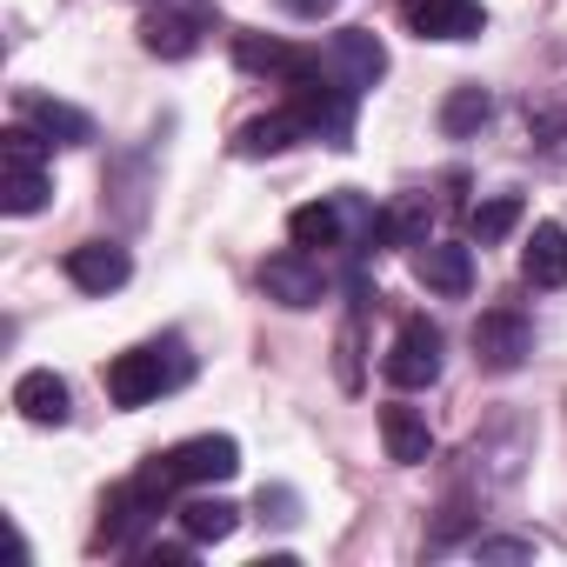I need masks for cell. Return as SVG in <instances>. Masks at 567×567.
Instances as JSON below:
<instances>
[{"instance_id":"6da1fadb","label":"cell","mask_w":567,"mask_h":567,"mask_svg":"<svg viewBox=\"0 0 567 567\" xmlns=\"http://www.w3.org/2000/svg\"><path fill=\"white\" fill-rule=\"evenodd\" d=\"M534 461V427L520 421V414H501L494 427H481L474 441H467V454H461V481H467V494H507L514 481H520V467Z\"/></svg>"},{"instance_id":"7a4b0ae2","label":"cell","mask_w":567,"mask_h":567,"mask_svg":"<svg viewBox=\"0 0 567 567\" xmlns=\"http://www.w3.org/2000/svg\"><path fill=\"white\" fill-rule=\"evenodd\" d=\"M48 194H54L48 141L34 127H8V134H0V207H8V214H41Z\"/></svg>"},{"instance_id":"3957f363","label":"cell","mask_w":567,"mask_h":567,"mask_svg":"<svg viewBox=\"0 0 567 567\" xmlns=\"http://www.w3.org/2000/svg\"><path fill=\"white\" fill-rule=\"evenodd\" d=\"M181 381H187V354L181 348H127L107 368V401L114 408H147V401H161Z\"/></svg>"},{"instance_id":"277c9868","label":"cell","mask_w":567,"mask_h":567,"mask_svg":"<svg viewBox=\"0 0 567 567\" xmlns=\"http://www.w3.org/2000/svg\"><path fill=\"white\" fill-rule=\"evenodd\" d=\"M527 354H534V321H527L520 308H487V315L474 321V368L514 374Z\"/></svg>"},{"instance_id":"5b68a950","label":"cell","mask_w":567,"mask_h":567,"mask_svg":"<svg viewBox=\"0 0 567 567\" xmlns=\"http://www.w3.org/2000/svg\"><path fill=\"white\" fill-rule=\"evenodd\" d=\"M260 288H267V301H280V308H321V295H328V274H321V260L308 254V247H288V254H267V267H260Z\"/></svg>"},{"instance_id":"8992f818","label":"cell","mask_w":567,"mask_h":567,"mask_svg":"<svg viewBox=\"0 0 567 567\" xmlns=\"http://www.w3.org/2000/svg\"><path fill=\"white\" fill-rule=\"evenodd\" d=\"M441 328L434 321H401V334H394V348H388V381L394 388H434L441 381Z\"/></svg>"},{"instance_id":"52a82bcc","label":"cell","mask_w":567,"mask_h":567,"mask_svg":"<svg viewBox=\"0 0 567 567\" xmlns=\"http://www.w3.org/2000/svg\"><path fill=\"white\" fill-rule=\"evenodd\" d=\"M161 461H167L174 481H187V487H214V481H234V474H240V441H234V434H194V441L167 447Z\"/></svg>"},{"instance_id":"ba28073f","label":"cell","mask_w":567,"mask_h":567,"mask_svg":"<svg viewBox=\"0 0 567 567\" xmlns=\"http://www.w3.org/2000/svg\"><path fill=\"white\" fill-rule=\"evenodd\" d=\"M401 21L421 34V41H474L487 28L481 0H401Z\"/></svg>"},{"instance_id":"9c48e42d","label":"cell","mask_w":567,"mask_h":567,"mask_svg":"<svg viewBox=\"0 0 567 567\" xmlns=\"http://www.w3.org/2000/svg\"><path fill=\"white\" fill-rule=\"evenodd\" d=\"M127 274H134V260H127V247H114V240H81V247H68V280L81 295H114V288H127Z\"/></svg>"},{"instance_id":"30bf717a","label":"cell","mask_w":567,"mask_h":567,"mask_svg":"<svg viewBox=\"0 0 567 567\" xmlns=\"http://www.w3.org/2000/svg\"><path fill=\"white\" fill-rule=\"evenodd\" d=\"M414 280L434 288V295H447V301H461L474 288V254L454 247V240H421L414 247Z\"/></svg>"},{"instance_id":"8fae6325","label":"cell","mask_w":567,"mask_h":567,"mask_svg":"<svg viewBox=\"0 0 567 567\" xmlns=\"http://www.w3.org/2000/svg\"><path fill=\"white\" fill-rule=\"evenodd\" d=\"M321 68L361 94V87H374V81L388 74V48H381L368 28H348V34H334V48H328V61H321Z\"/></svg>"},{"instance_id":"7c38bea8","label":"cell","mask_w":567,"mask_h":567,"mask_svg":"<svg viewBox=\"0 0 567 567\" xmlns=\"http://www.w3.org/2000/svg\"><path fill=\"white\" fill-rule=\"evenodd\" d=\"M14 408H21V421H34V427H68L74 394H68V381H61L54 368H28V374L14 381Z\"/></svg>"},{"instance_id":"4fadbf2b","label":"cell","mask_w":567,"mask_h":567,"mask_svg":"<svg viewBox=\"0 0 567 567\" xmlns=\"http://www.w3.org/2000/svg\"><path fill=\"white\" fill-rule=\"evenodd\" d=\"M295 141H315V127H308L295 107H280V114H260V121H247V127L234 134V154L260 161V154H288Z\"/></svg>"},{"instance_id":"5bb4252c","label":"cell","mask_w":567,"mask_h":567,"mask_svg":"<svg viewBox=\"0 0 567 567\" xmlns=\"http://www.w3.org/2000/svg\"><path fill=\"white\" fill-rule=\"evenodd\" d=\"M381 441H388V461H401V467H421L427 454H434V427H427V414L421 408H381Z\"/></svg>"},{"instance_id":"9a60e30c","label":"cell","mask_w":567,"mask_h":567,"mask_svg":"<svg viewBox=\"0 0 567 567\" xmlns=\"http://www.w3.org/2000/svg\"><path fill=\"white\" fill-rule=\"evenodd\" d=\"M21 114H28V121H34V134H41V141H54V147H81V141H94V121H87L81 107H68V101L21 94Z\"/></svg>"},{"instance_id":"2e32d148","label":"cell","mask_w":567,"mask_h":567,"mask_svg":"<svg viewBox=\"0 0 567 567\" xmlns=\"http://www.w3.org/2000/svg\"><path fill=\"white\" fill-rule=\"evenodd\" d=\"M520 274L534 280V288H567V227L560 220H540L527 254H520Z\"/></svg>"},{"instance_id":"e0dca14e","label":"cell","mask_w":567,"mask_h":567,"mask_svg":"<svg viewBox=\"0 0 567 567\" xmlns=\"http://www.w3.org/2000/svg\"><path fill=\"white\" fill-rule=\"evenodd\" d=\"M200 14H147L141 21V48L154 54V61H187L194 48H200Z\"/></svg>"},{"instance_id":"ac0fdd59","label":"cell","mask_w":567,"mask_h":567,"mask_svg":"<svg viewBox=\"0 0 567 567\" xmlns=\"http://www.w3.org/2000/svg\"><path fill=\"white\" fill-rule=\"evenodd\" d=\"M234 61H240L247 74H274L280 87H288V81L308 68V54H295L288 41H260V34H240V41H234Z\"/></svg>"},{"instance_id":"d6986e66","label":"cell","mask_w":567,"mask_h":567,"mask_svg":"<svg viewBox=\"0 0 567 567\" xmlns=\"http://www.w3.org/2000/svg\"><path fill=\"white\" fill-rule=\"evenodd\" d=\"M487 114H494V101H487V87H474V81H467V87H454V94L441 101V127H447L454 141H461V134H481V127H487Z\"/></svg>"},{"instance_id":"ffe728a7","label":"cell","mask_w":567,"mask_h":567,"mask_svg":"<svg viewBox=\"0 0 567 567\" xmlns=\"http://www.w3.org/2000/svg\"><path fill=\"white\" fill-rule=\"evenodd\" d=\"M181 527H187V534H194V540L207 547V540H227V534L240 527V507H234V501H214V494H207V501H187V507H181Z\"/></svg>"},{"instance_id":"44dd1931","label":"cell","mask_w":567,"mask_h":567,"mask_svg":"<svg viewBox=\"0 0 567 567\" xmlns=\"http://www.w3.org/2000/svg\"><path fill=\"white\" fill-rule=\"evenodd\" d=\"M427 220H434V207H427V194H408V200H394V207L381 214V240H401V247H421V240H427Z\"/></svg>"},{"instance_id":"7402d4cb","label":"cell","mask_w":567,"mask_h":567,"mask_svg":"<svg viewBox=\"0 0 567 567\" xmlns=\"http://www.w3.org/2000/svg\"><path fill=\"white\" fill-rule=\"evenodd\" d=\"M334 381L348 388V394H361L368 388V374H361V308L341 321V334H334Z\"/></svg>"},{"instance_id":"603a6c76","label":"cell","mask_w":567,"mask_h":567,"mask_svg":"<svg viewBox=\"0 0 567 567\" xmlns=\"http://www.w3.org/2000/svg\"><path fill=\"white\" fill-rule=\"evenodd\" d=\"M474 520H481V507H474V494L461 487V494H454V501L441 507V520H434V534H427V547H434V554H441V547H454V540H461V534H467Z\"/></svg>"},{"instance_id":"cb8c5ba5","label":"cell","mask_w":567,"mask_h":567,"mask_svg":"<svg viewBox=\"0 0 567 567\" xmlns=\"http://www.w3.org/2000/svg\"><path fill=\"white\" fill-rule=\"evenodd\" d=\"M514 220H520V200H514V194H494V200L474 207V240H501Z\"/></svg>"},{"instance_id":"d4e9b609","label":"cell","mask_w":567,"mask_h":567,"mask_svg":"<svg viewBox=\"0 0 567 567\" xmlns=\"http://www.w3.org/2000/svg\"><path fill=\"white\" fill-rule=\"evenodd\" d=\"M540 547L527 534H474V560H534Z\"/></svg>"},{"instance_id":"484cf974","label":"cell","mask_w":567,"mask_h":567,"mask_svg":"<svg viewBox=\"0 0 567 567\" xmlns=\"http://www.w3.org/2000/svg\"><path fill=\"white\" fill-rule=\"evenodd\" d=\"M194 547H200L194 534H187V540H167V547L154 540V547H141V560H147V567H181V560H194Z\"/></svg>"},{"instance_id":"4316f807","label":"cell","mask_w":567,"mask_h":567,"mask_svg":"<svg viewBox=\"0 0 567 567\" xmlns=\"http://www.w3.org/2000/svg\"><path fill=\"white\" fill-rule=\"evenodd\" d=\"M295 8H321V0H295Z\"/></svg>"}]
</instances>
